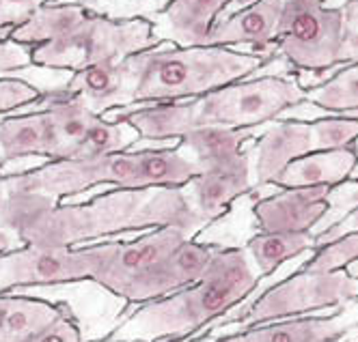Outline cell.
Returning <instances> with one entry per match:
<instances>
[{
    "label": "cell",
    "mask_w": 358,
    "mask_h": 342,
    "mask_svg": "<svg viewBox=\"0 0 358 342\" xmlns=\"http://www.w3.org/2000/svg\"><path fill=\"white\" fill-rule=\"evenodd\" d=\"M177 226L192 237L206 228L184 190L147 188L110 190L83 205L57 202L22 237V246L73 248L80 241H93L125 230Z\"/></svg>",
    "instance_id": "cell-1"
},
{
    "label": "cell",
    "mask_w": 358,
    "mask_h": 342,
    "mask_svg": "<svg viewBox=\"0 0 358 342\" xmlns=\"http://www.w3.org/2000/svg\"><path fill=\"white\" fill-rule=\"evenodd\" d=\"M259 280L244 248L218 246L208 269L194 284L145 304L108 340L158 342L188 338L244 302L259 286Z\"/></svg>",
    "instance_id": "cell-2"
},
{
    "label": "cell",
    "mask_w": 358,
    "mask_h": 342,
    "mask_svg": "<svg viewBox=\"0 0 358 342\" xmlns=\"http://www.w3.org/2000/svg\"><path fill=\"white\" fill-rule=\"evenodd\" d=\"M199 174L186 153L175 147L130 149L123 153L91 157V160H55L35 170L3 177L9 186L39 192L55 202L83 194L95 186L117 190L177 188L184 190Z\"/></svg>",
    "instance_id": "cell-3"
},
{
    "label": "cell",
    "mask_w": 358,
    "mask_h": 342,
    "mask_svg": "<svg viewBox=\"0 0 358 342\" xmlns=\"http://www.w3.org/2000/svg\"><path fill=\"white\" fill-rule=\"evenodd\" d=\"M264 59L229 47H175L162 43L123 61L138 106L190 101L240 82ZM132 103V106H134Z\"/></svg>",
    "instance_id": "cell-4"
},
{
    "label": "cell",
    "mask_w": 358,
    "mask_h": 342,
    "mask_svg": "<svg viewBox=\"0 0 358 342\" xmlns=\"http://www.w3.org/2000/svg\"><path fill=\"white\" fill-rule=\"evenodd\" d=\"M162 45L151 24L138 20H108L91 15L73 33L33 47V65L80 71L99 63H121L141 52Z\"/></svg>",
    "instance_id": "cell-5"
},
{
    "label": "cell",
    "mask_w": 358,
    "mask_h": 342,
    "mask_svg": "<svg viewBox=\"0 0 358 342\" xmlns=\"http://www.w3.org/2000/svg\"><path fill=\"white\" fill-rule=\"evenodd\" d=\"M304 101L296 77H244L194 99L199 125L255 129Z\"/></svg>",
    "instance_id": "cell-6"
},
{
    "label": "cell",
    "mask_w": 358,
    "mask_h": 342,
    "mask_svg": "<svg viewBox=\"0 0 358 342\" xmlns=\"http://www.w3.org/2000/svg\"><path fill=\"white\" fill-rule=\"evenodd\" d=\"M356 299V278L348 272L320 274L298 269L294 276L268 288L262 297L250 304L246 314H240L236 319L244 329H248L272 321L306 317L315 310L341 308Z\"/></svg>",
    "instance_id": "cell-7"
},
{
    "label": "cell",
    "mask_w": 358,
    "mask_h": 342,
    "mask_svg": "<svg viewBox=\"0 0 358 342\" xmlns=\"http://www.w3.org/2000/svg\"><path fill=\"white\" fill-rule=\"evenodd\" d=\"M194 239L190 232L177 226L153 228L132 241H110L87 246L89 280L119 297L127 284L151 269L182 241Z\"/></svg>",
    "instance_id": "cell-8"
},
{
    "label": "cell",
    "mask_w": 358,
    "mask_h": 342,
    "mask_svg": "<svg viewBox=\"0 0 358 342\" xmlns=\"http://www.w3.org/2000/svg\"><path fill=\"white\" fill-rule=\"evenodd\" d=\"M339 20L341 17L337 11L324 9L322 3H285L274 39L278 54L285 57L294 69L315 71L339 65Z\"/></svg>",
    "instance_id": "cell-9"
},
{
    "label": "cell",
    "mask_w": 358,
    "mask_h": 342,
    "mask_svg": "<svg viewBox=\"0 0 358 342\" xmlns=\"http://www.w3.org/2000/svg\"><path fill=\"white\" fill-rule=\"evenodd\" d=\"M89 280V258L85 248H41L17 246L0 254V295L17 286L65 284Z\"/></svg>",
    "instance_id": "cell-10"
},
{
    "label": "cell",
    "mask_w": 358,
    "mask_h": 342,
    "mask_svg": "<svg viewBox=\"0 0 358 342\" xmlns=\"http://www.w3.org/2000/svg\"><path fill=\"white\" fill-rule=\"evenodd\" d=\"M218 246L186 239L171 250L158 265H153L132 284H127L119 297L130 304H149L182 291L203 276Z\"/></svg>",
    "instance_id": "cell-11"
},
{
    "label": "cell",
    "mask_w": 358,
    "mask_h": 342,
    "mask_svg": "<svg viewBox=\"0 0 358 342\" xmlns=\"http://www.w3.org/2000/svg\"><path fill=\"white\" fill-rule=\"evenodd\" d=\"M315 153L311 121H272L257 134L250 153L252 190L272 186L294 160Z\"/></svg>",
    "instance_id": "cell-12"
},
{
    "label": "cell",
    "mask_w": 358,
    "mask_h": 342,
    "mask_svg": "<svg viewBox=\"0 0 358 342\" xmlns=\"http://www.w3.org/2000/svg\"><path fill=\"white\" fill-rule=\"evenodd\" d=\"M61 142L52 119L43 110V99L29 103L0 121V166L37 157V160H59Z\"/></svg>",
    "instance_id": "cell-13"
},
{
    "label": "cell",
    "mask_w": 358,
    "mask_h": 342,
    "mask_svg": "<svg viewBox=\"0 0 358 342\" xmlns=\"http://www.w3.org/2000/svg\"><path fill=\"white\" fill-rule=\"evenodd\" d=\"M330 188L280 190L252 205L259 232H313L328 214Z\"/></svg>",
    "instance_id": "cell-14"
},
{
    "label": "cell",
    "mask_w": 358,
    "mask_h": 342,
    "mask_svg": "<svg viewBox=\"0 0 358 342\" xmlns=\"http://www.w3.org/2000/svg\"><path fill=\"white\" fill-rule=\"evenodd\" d=\"M252 190L250 153L244 151L238 160L201 170L184 188L192 211L203 224L218 220L240 196Z\"/></svg>",
    "instance_id": "cell-15"
},
{
    "label": "cell",
    "mask_w": 358,
    "mask_h": 342,
    "mask_svg": "<svg viewBox=\"0 0 358 342\" xmlns=\"http://www.w3.org/2000/svg\"><path fill=\"white\" fill-rule=\"evenodd\" d=\"M227 3L229 0H171L160 13L149 15L147 22L160 43L206 47L212 24Z\"/></svg>",
    "instance_id": "cell-16"
},
{
    "label": "cell",
    "mask_w": 358,
    "mask_h": 342,
    "mask_svg": "<svg viewBox=\"0 0 358 342\" xmlns=\"http://www.w3.org/2000/svg\"><path fill=\"white\" fill-rule=\"evenodd\" d=\"M101 119L121 121L130 125L141 140L151 142H179L190 129L199 127L196 121V103L190 101H173V103H151V106H127L110 110Z\"/></svg>",
    "instance_id": "cell-17"
},
{
    "label": "cell",
    "mask_w": 358,
    "mask_h": 342,
    "mask_svg": "<svg viewBox=\"0 0 358 342\" xmlns=\"http://www.w3.org/2000/svg\"><path fill=\"white\" fill-rule=\"evenodd\" d=\"M65 93L80 99L97 117H104L110 110L127 108L134 103L132 84L123 67V61L99 63L71 73V80L67 82Z\"/></svg>",
    "instance_id": "cell-18"
},
{
    "label": "cell",
    "mask_w": 358,
    "mask_h": 342,
    "mask_svg": "<svg viewBox=\"0 0 358 342\" xmlns=\"http://www.w3.org/2000/svg\"><path fill=\"white\" fill-rule=\"evenodd\" d=\"M283 0H259L252 7L216 22L206 47H244V45H266L276 39Z\"/></svg>",
    "instance_id": "cell-19"
},
{
    "label": "cell",
    "mask_w": 358,
    "mask_h": 342,
    "mask_svg": "<svg viewBox=\"0 0 358 342\" xmlns=\"http://www.w3.org/2000/svg\"><path fill=\"white\" fill-rule=\"evenodd\" d=\"M358 170V151L339 149V151H315L294 160L283 172L276 177L272 186L280 190L296 188H337Z\"/></svg>",
    "instance_id": "cell-20"
},
{
    "label": "cell",
    "mask_w": 358,
    "mask_h": 342,
    "mask_svg": "<svg viewBox=\"0 0 358 342\" xmlns=\"http://www.w3.org/2000/svg\"><path fill=\"white\" fill-rule=\"evenodd\" d=\"M352 319L337 317H294L255 325L244 332L246 342H341L356 327Z\"/></svg>",
    "instance_id": "cell-21"
},
{
    "label": "cell",
    "mask_w": 358,
    "mask_h": 342,
    "mask_svg": "<svg viewBox=\"0 0 358 342\" xmlns=\"http://www.w3.org/2000/svg\"><path fill=\"white\" fill-rule=\"evenodd\" d=\"M252 129H231L222 125H199L179 138L177 149L186 153L201 170L238 160Z\"/></svg>",
    "instance_id": "cell-22"
},
{
    "label": "cell",
    "mask_w": 358,
    "mask_h": 342,
    "mask_svg": "<svg viewBox=\"0 0 358 342\" xmlns=\"http://www.w3.org/2000/svg\"><path fill=\"white\" fill-rule=\"evenodd\" d=\"M93 13L76 3H48L37 7L35 13L11 31L9 39L37 47L41 43L61 39L83 26Z\"/></svg>",
    "instance_id": "cell-23"
},
{
    "label": "cell",
    "mask_w": 358,
    "mask_h": 342,
    "mask_svg": "<svg viewBox=\"0 0 358 342\" xmlns=\"http://www.w3.org/2000/svg\"><path fill=\"white\" fill-rule=\"evenodd\" d=\"M67 310V304L5 293L3 308H0V342H17L27 338L57 321Z\"/></svg>",
    "instance_id": "cell-24"
},
{
    "label": "cell",
    "mask_w": 358,
    "mask_h": 342,
    "mask_svg": "<svg viewBox=\"0 0 358 342\" xmlns=\"http://www.w3.org/2000/svg\"><path fill=\"white\" fill-rule=\"evenodd\" d=\"M246 254L259 278H268L287 260L315 252L313 232H257L246 241Z\"/></svg>",
    "instance_id": "cell-25"
},
{
    "label": "cell",
    "mask_w": 358,
    "mask_h": 342,
    "mask_svg": "<svg viewBox=\"0 0 358 342\" xmlns=\"http://www.w3.org/2000/svg\"><path fill=\"white\" fill-rule=\"evenodd\" d=\"M43 110L48 117L52 119L59 142H61V153L59 160H69L73 149L80 144L89 127L95 123L97 114H93L80 99L67 95L65 91L52 93L43 97Z\"/></svg>",
    "instance_id": "cell-26"
},
{
    "label": "cell",
    "mask_w": 358,
    "mask_h": 342,
    "mask_svg": "<svg viewBox=\"0 0 358 342\" xmlns=\"http://www.w3.org/2000/svg\"><path fill=\"white\" fill-rule=\"evenodd\" d=\"M138 140V134L130 125L97 117L85 134V138L80 140V144L73 149L69 160H91V157L123 153L130 151Z\"/></svg>",
    "instance_id": "cell-27"
},
{
    "label": "cell",
    "mask_w": 358,
    "mask_h": 342,
    "mask_svg": "<svg viewBox=\"0 0 358 342\" xmlns=\"http://www.w3.org/2000/svg\"><path fill=\"white\" fill-rule=\"evenodd\" d=\"M304 99L328 114L358 112V63L348 65L328 82L306 91Z\"/></svg>",
    "instance_id": "cell-28"
},
{
    "label": "cell",
    "mask_w": 358,
    "mask_h": 342,
    "mask_svg": "<svg viewBox=\"0 0 358 342\" xmlns=\"http://www.w3.org/2000/svg\"><path fill=\"white\" fill-rule=\"evenodd\" d=\"M356 262H358V232H350L311 252L309 258L302 262L300 269L320 272V274L348 272Z\"/></svg>",
    "instance_id": "cell-29"
},
{
    "label": "cell",
    "mask_w": 358,
    "mask_h": 342,
    "mask_svg": "<svg viewBox=\"0 0 358 342\" xmlns=\"http://www.w3.org/2000/svg\"><path fill=\"white\" fill-rule=\"evenodd\" d=\"M69 3L83 5L93 15L108 20H147L149 15L160 13L171 0H69Z\"/></svg>",
    "instance_id": "cell-30"
},
{
    "label": "cell",
    "mask_w": 358,
    "mask_h": 342,
    "mask_svg": "<svg viewBox=\"0 0 358 342\" xmlns=\"http://www.w3.org/2000/svg\"><path fill=\"white\" fill-rule=\"evenodd\" d=\"M330 209L324 216V220L317 224V228L313 230V235L322 232L324 228L332 226L335 222H339L343 216H348L350 211L358 207V179H348L345 183L337 188H330V196H328Z\"/></svg>",
    "instance_id": "cell-31"
},
{
    "label": "cell",
    "mask_w": 358,
    "mask_h": 342,
    "mask_svg": "<svg viewBox=\"0 0 358 342\" xmlns=\"http://www.w3.org/2000/svg\"><path fill=\"white\" fill-rule=\"evenodd\" d=\"M39 99H43V95L31 84L17 80V77H0V114H11Z\"/></svg>",
    "instance_id": "cell-32"
},
{
    "label": "cell",
    "mask_w": 358,
    "mask_h": 342,
    "mask_svg": "<svg viewBox=\"0 0 358 342\" xmlns=\"http://www.w3.org/2000/svg\"><path fill=\"white\" fill-rule=\"evenodd\" d=\"M17 342H85V340H83V332H80L78 321L71 317V310H67L57 321H52L43 329H39L27 338H22Z\"/></svg>",
    "instance_id": "cell-33"
},
{
    "label": "cell",
    "mask_w": 358,
    "mask_h": 342,
    "mask_svg": "<svg viewBox=\"0 0 358 342\" xmlns=\"http://www.w3.org/2000/svg\"><path fill=\"white\" fill-rule=\"evenodd\" d=\"M11 31V26L0 31V77L33 65V47L9 39Z\"/></svg>",
    "instance_id": "cell-34"
},
{
    "label": "cell",
    "mask_w": 358,
    "mask_h": 342,
    "mask_svg": "<svg viewBox=\"0 0 358 342\" xmlns=\"http://www.w3.org/2000/svg\"><path fill=\"white\" fill-rule=\"evenodd\" d=\"M48 0H0V31L15 29L27 22L37 7L45 5Z\"/></svg>",
    "instance_id": "cell-35"
},
{
    "label": "cell",
    "mask_w": 358,
    "mask_h": 342,
    "mask_svg": "<svg viewBox=\"0 0 358 342\" xmlns=\"http://www.w3.org/2000/svg\"><path fill=\"white\" fill-rule=\"evenodd\" d=\"M350 232H358V207L354 209V211H350L348 216H343L339 222H335L332 226H328L315 235V250L330 244V241L339 239V237H343V235H350Z\"/></svg>",
    "instance_id": "cell-36"
},
{
    "label": "cell",
    "mask_w": 358,
    "mask_h": 342,
    "mask_svg": "<svg viewBox=\"0 0 358 342\" xmlns=\"http://www.w3.org/2000/svg\"><path fill=\"white\" fill-rule=\"evenodd\" d=\"M15 239L9 235V232H5V230H0V254H5V252H9V250H15V244H13Z\"/></svg>",
    "instance_id": "cell-37"
},
{
    "label": "cell",
    "mask_w": 358,
    "mask_h": 342,
    "mask_svg": "<svg viewBox=\"0 0 358 342\" xmlns=\"http://www.w3.org/2000/svg\"><path fill=\"white\" fill-rule=\"evenodd\" d=\"M218 342H246V340H244L242 334H234V336H227V338H222V340H218Z\"/></svg>",
    "instance_id": "cell-38"
},
{
    "label": "cell",
    "mask_w": 358,
    "mask_h": 342,
    "mask_svg": "<svg viewBox=\"0 0 358 342\" xmlns=\"http://www.w3.org/2000/svg\"><path fill=\"white\" fill-rule=\"evenodd\" d=\"M50 3H69V0H50Z\"/></svg>",
    "instance_id": "cell-39"
},
{
    "label": "cell",
    "mask_w": 358,
    "mask_h": 342,
    "mask_svg": "<svg viewBox=\"0 0 358 342\" xmlns=\"http://www.w3.org/2000/svg\"><path fill=\"white\" fill-rule=\"evenodd\" d=\"M5 295V293H3ZM3 295H0V308H3Z\"/></svg>",
    "instance_id": "cell-40"
},
{
    "label": "cell",
    "mask_w": 358,
    "mask_h": 342,
    "mask_svg": "<svg viewBox=\"0 0 358 342\" xmlns=\"http://www.w3.org/2000/svg\"><path fill=\"white\" fill-rule=\"evenodd\" d=\"M356 295H358V278H356Z\"/></svg>",
    "instance_id": "cell-41"
},
{
    "label": "cell",
    "mask_w": 358,
    "mask_h": 342,
    "mask_svg": "<svg viewBox=\"0 0 358 342\" xmlns=\"http://www.w3.org/2000/svg\"><path fill=\"white\" fill-rule=\"evenodd\" d=\"M0 174H3V166H0Z\"/></svg>",
    "instance_id": "cell-42"
},
{
    "label": "cell",
    "mask_w": 358,
    "mask_h": 342,
    "mask_svg": "<svg viewBox=\"0 0 358 342\" xmlns=\"http://www.w3.org/2000/svg\"><path fill=\"white\" fill-rule=\"evenodd\" d=\"M341 342H348V340H341Z\"/></svg>",
    "instance_id": "cell-43"
}]
</instances>
